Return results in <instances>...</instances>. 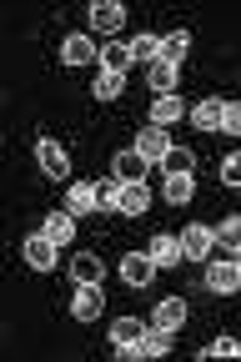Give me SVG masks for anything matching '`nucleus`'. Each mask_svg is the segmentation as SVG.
Returning a JSON list of instances; mask_svg holds the SVG:
<instances>
[{"mask_svg": "<svg viewBox=\"0 0 241 362\" xmlns=\"http://www.w3.org/2000/svg\"><path fill=\"white\" fill-rule=\"evenodd\" d=\"M221 131H226V136H241V101H226V111H221Z\"/></svg>", "mask_w": 241, "mask_h": 362, "instance_id": "obj_31", "label": "nucleus"}, {"mask_svg": "<svg viewBox=\"0 0 241 362\" xmlns=\"http://www.w3.org/2000/svg\"><path fill=\"white\" fill-rule=\"evenodd\" d=\"M151 277H156L151 252H126V257H121V282H126V287H151Z\"/></svg>", "mask_w": 241, "mask_h": 362, "instance_id": "obj_2", "label": "nucleus"}, {"mask_svg": "<svg viewBox=\"0 0 241 362\" xmlns=\"http://www.w3.org/2000/svg\"><path fill=\"white\" fill-rule=\"evenodd\" d=\"M121 192H126V181H106V187H95V197H101V211H121Z\"/></svg>", "mask_w": 241, "mask_h": 362, "instance_id": "obj_29", "label": "nucleus"}, {"mask_svg": "<svg viewBox=\"0 0 241 362\" xmlns=\"http://www.w3.org/2000/svg\"><path fill=\"white\" fill-rule=\"evenodd\" d=\"M221 181H226V187H241V151H231L221 161Z\"/></svg>", "mask_w": 241, "mask_h": 362, "instance_id": "obj_32", "label": "nucleus"}, {"mask_svg": "<svg viewBox=\"0 0 241 362\" xmlns=\"http://www.w3.org/2000/svg\"><path fill=\"white\" fill-rule=\"evenodd\" d=\"M166 352H171V332L166 327H146V332H141L136 357H166Z\"/></svg>", "mask_w": 241, "mask_h": 362, "instance_id": "obj_18", "label": "nucleus"}, {"mask_svg": "<svg viewBox=\"0 0 241 362\" xmlns=\"http://www.w3.org/2000/svg\"><path fill=\"white\" fill-rule=\"evenodd\" d=\"M61 61L66 66H90V61H101V56H95V40L90 35H66V45H61Z\"/></svg>", "mask_w": 241, "mask_h": 362, "instance_id": "obj_10", "label": "nucleus"}, {"mask_svg": "<svg viewBox=\"0 0 241 362\" xmlns=\"http://www.w3.org/2000/svg\"><path fill=\"white\" fill-rule=\"evenodd\" d=\"M216 247H226V252L241 247V216H226V221L216 226Z\"/></svg>", "mask_w": 241, "mask_h": 362, "instance_id": "obj_27", "label": "nucleus"}, {"mask_svg": "<svg viewBox=\"0 0 241 362\" xmlns=\"http://www.w3.org/2000/svg\"><path fill=\"white\" fill-rule=\"evenodd\" d=\"M146 252H151V262H156V267H181V262H186V247H181V237H166V232H156Z\"/></svg>", "mask_w": 241, "mask_h": 362, "instance_id": "obj_7", "label": "nucleus"}, {"mask_svg": "<svg viewBox=\"0 0 241 362\" xmlns=\"http://www.w3.org/2000/svg\"><path fill=\"white\" fill-rule=\"evenodd\" d=\"M101 307H106V297H101V282H81V287H76V297H71V312L81 317V322L101 317Z\"/></svg>", "mask_w": 241, "mask_h": 362, "instance_id": "obj_4", "label": "nucleus"}, {"mask_svg": "<svg viewBox=\"0 0 241 362\" xmlns=\"http://www.w3.org/2000/svg\"><path fill=\"white\" fill-rule=\"evenodd\" d=\"M40 232H45V237H51L56 247H66V242L76 237V216H71V211H51V216H45V221H40Z\"/></svg>", "mask_w": 241, "mask_h": 362, "instance_id": "obj_17", "label": "nucleus"}, {"mask_svg": "<svg viewBox=\"0 0 241 362\" xmlns=\"http://www.w3.org/2000/svg\"><path fill=\"white\" fill-rule=\"evenodd\" d=\"M181 111H186V106H181L176 96H156V101H151V126H171Z\"/></svg>", "mask_w": 241, "mask_h": 362, "instance_id": "obj_22", "label": "nucleus"}, {"mask_svg": "<svg viewBox=\"0 0 241 362\" xmlns=\"http://www.w3.org/2000/svg\"><path fill=\"white\" fill-rule=\"evenodd\" d=\"M121 211H126V216H146V211H151V187H146V181H126Z\"/></svg>", "mask_w": 241, "mask_h": 362, "instance_id": "obj_12", "label": "nucleus"}, {"mask_svg": "<svg viewBox=\"0 0 241 362\" xmlns=\"http://www.w3.org/2000/svg\"><path fill=\"white\" fill-rule=\"evenodd\" d=\"M201 357H241V342H236V337H216Z\"/></svg>", "mask_w": 241, "mask_h": 362, "instance_id": "obj_30", "label": "nucleus"}, {"mask_svg": "<svg viewBox=\"0 0 241 362\" xmlns=\"http://www.w3.org/2000/svg\"><path fill=\"white\" fill-rule=\"evenodd\" d=\"M95 206H101V197H95L90 181H81V187L66 192V211H71V216H86V211H95Z\"/></svg>", "mask_w": 241, "mask_h": 362, "instance_id": "obj_19", "label": "nucleus"}, {"mask_svg": "<svg viewBox=\"0 0 241 362\" xmlns=\"http://www.w3.org/2000/svg\"><path fill=\"white\" fill-rule=\"evenodd\" d=\"M126 66H131V45H106V51H101V71L126 76Z\"/></svg>", "mask_w": 241, "mask_h": 362, "instance_id": "obj_23", "label": "nucleus"}, {"mask_svg": "<svg viewBox=\"0 0 241 362\" xmlns=\"http://www.w3.org/2000/svg\"><path fill=\"white\" fill-rule=\"evenodd\" d=\"M161 166H166V176H191V166H196V156H191L186 146H171Z\"/></svg>", "mask_w": 241, "mask_h": 362, "instance_id": "obj_24", "label": "nucleus"}, {"mask_svg": "<svg viewBox=\"0 0 241 362\" xmlns=\"http://www.w3.org/2000/svg\"><path fill=\"white\" fill-rule=\"evenodd\" d=\"M131 61H146V66H156V61H161V40H156L151 30H141V35L131 40Z\"/></svg>", "mask_w": 241, "mask_h": 362, "instance_id": "obj_21", "label": "nucleus"}, {"mask_svg": "<svg viewBox=\"0 0 241 362\" xmlns=\"http://www.w3.org/2000/svg\"><path fill=\"white\" fill-rule=\"evenodd\" d=\"M221 111H226V101L206 96V101L191 106V126H196V131H221Z\"/></svg>", "mask_w": 241, "mask_h": 362, "instance_id": "obj_13", "label": "nucleus"}, {"mask_svg": "<svg viewBox=\"0 0 241 362\" xmlns=\"http://www.w3.org/2000/svg\"><path fill=\"white\" fill-rule=\"evenodd\" d=\"M136 151L146 156V161H166V151H171V136H166V126H146L136 136Z\"/></svg>", "mask_w": 241, "mask_h": 362, "instance_id": "obj_8", "label": "nucleus"}, {"mask_svg": "<svg viewBox=\"0 0 241 362\" xmlns=\"http://www.w3.org/2000/svg\"><path fill=\"white\" fill-rule=\"evenodd\" d=\"M231 262H236V272H241V247H236V252H231Z\"/></svg>", "mask_w": 241, "mask_h": 362, "instance_id": "obj_33", "label": "nucleus"}, {"mask_svg": "<svg viewBox=\"0 0 241 362\" xmlns=\"http://www.w3.org/2000/svg\"><path fill=\"white\" fill-rule=\"evenodd\" d=\"M141 332H146V322H136V317H121V322L111 327L116 357H136V342H141Z\"/></svg>", "mask_w": 241, "mask_h": 362, "instance_id": "obj_9", "label": "nucleus"}, {"mask_svg": "<svg viewBox=\"0 0 241 362\" xmlns=\"http://www.w3.org/2000/svg\"><path fill=\"white\" fill-rule=\"evenodd\" d=\"M71 277H76V287L81 282H101L106 277V262L95 257V252H81V257H71Z\"/></svg>", "mask_w": 241, "mask_h": 362, "instance_id": "obj_16", "label": "nucleus"}, {"mask_svg": "<svg viewBox=\"0 0 241 362\" xmlns=\"http://www.w3.org/2000/svg\"><path fill=\"white\" fill-rule=\"evenodd\" d=\"M35 161H40V171L51 176V181H66L71 176V156H66L61 141H51V136H40V141H35Z\"/></svg>", "mask_w": 241, "mask_h": 362, "instance_id": "obj_1", "label": "nucleus"}, {"mask_svg": "<svg viewBox=\"0 0 241 362\" xmlns=\"http://www.w3.org/2000/svg\"><path fill=\"white\" fill-rule=\"evenodd\" d=\"M206 287H211L216 297H231V292L241 287V272H236V262H211V267H206Z\"/></svg>", "mask_w": 241, "mask_h": 362, "instance_id": "obj_6", "label": "nucleus"}, {"mask_svg": "<svg viewBox=\"0 0 241 362\" xmlns=\"http://www.w3.org/2000/svg\"><path fill=\"white\" fill-rule=\"evenodd\" d=\"M121 90H126V76H111V71L95 76V101H116Z\"/></svg>", "mask_w": 241, "mask_h": 362, "instance_id": "obj_26", "label": "nucleus"}, {"mask_svg": "<svg viewBox=\"0 0 241 362\" xmlns=\"http://www.w3.org/2000/svg\"><path fill=\"white\" fill-rule=\"evenodd\" d=\"M146 166H151L146 156H141L136 146H126V151H116V166L111 171H116V181H146Z\"/></svg>", "mask_w": 241, "mask_h": 362, "instance_id": "obj_11", "label": "nucleus"}, {"mask_svg": "<svg viewBox=\"0 0 241 362\" xmlns=\"http://www.w3.org/2000/svg\"><path fill=\"white\" fill-rule=\"evenodd\" d=\"M181 247H186V262H206V252L216 247V232L201 226V221H191L186 232H181Z\"/></svg>", "mask_w": 241, "mask_h": 362, "instance_id": "obj_3", "label": "nucleus"}, {"mask_svg": "<svg viewBox=\"0 0 241 362\" xmlns=\"http://www.w3.org/2000/svg\"><path fill=\"white\" fill-rule=\"evenodd\" d=\"M56 242L45 237V232H35V237H25V267H35V272H51L56 267Z\"/></svg>", "mask_w": 241, "mask_h": 362, "instance_id": "obj_5", "label": "nucleus"}, {"mask_svg": "<svg viewBox=\"0 0 241 362\" xmlns=\"http://www.w3.org/2000/svg\"><path fill=\"white\" fill-rule=\"evenodd\" d=\"M146 81H151V90L156 96H171V86H176V61H156V66H146Z\"/></svg>", "mask_w": 241, "mask_h": 362, "instance_id": "obj_20", "label": "nucleus"}, {"mask_svg": "<svg viewBox=\"0 0 241 362\" xmlns=\"http://www.w3.org/2000/svg\"><path fill=\"white\" fill-rule=\"evenodd\" d=\"M181 322H186V302H181V297H161V302H156V317H151V327L176 332Z\"/></svg>", "mask_w": 241, "mask_h": 362, "instance_id": "obj_15", "label": "nucleus"}, {"mask_svg": "<svg viewBox=\"0 0 241 362\" xmlns=\"http://www.w3.org/2000/svg\"><path fill=\"white\" fill-rule=\"evenodd\" d=\"M166 202L171 206H186L191 202V176H166Z\"/></svg>", "mask_w": 241, "mask_h": 362, "instance_id": "obj_28", "label": "nucleus"}, {"mask_svg": "<svg viewBox=\"0 0 241 362\" xmlns=\"http://www.w3.org/2000/svg\"><path fill=\"white\" fill-rule=\"evenodd\" d=\"M186 51H191V30H171V35L161 40V56H166V61H186Z\"/></svg>", "mask_w": 241, "mask_h": 362, "instance_id": "obj_25", "label": "nucleus"}, {"mask_svg": "<svg viewBox=\"0 0 241 362\" xmlns=\"http://www.w3.org/2000/svg\"><path fill=\"white\" fill-rule=\"evenodd\" d=\"M121 21H126V6H116V0H95V6H90V25L95 30H121Z\"/></svg>", "mask_w": 241, "mask_h": 362, "instance_id": "obj_14", "label": "nucleus"}]
</instances>
